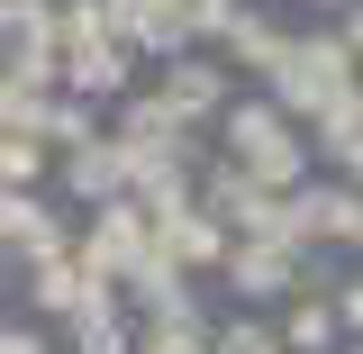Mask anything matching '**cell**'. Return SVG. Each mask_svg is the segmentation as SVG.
I'll return each mask as SVG.
<instances>
[{
  "mask_svg": "<svg viewBox=\"0 0 363 354\" xmlns=\"http://www.w3.org/2000/svg\"><path fill=\"white\" fill-rule=\"evenodd\" d=\"M345 318H354V327H363V291H354V300H345Z\"/></svg>",
  "mask_w": 363,
  "mask_h": 354,
  "instance_id": "cell-9",
  "label": "cell"
},
{
  "mask_svg": "<svg viewBox=\"0 0 363 354\" xmlns=\"http://www.w3.org/2000/svg\"><path fill=\"white\" fill-rule=\"evenodd\" d=\"M281 272H291V255H281V245H245V255H236V282H245V291H272Z\"/></svg>",
  "mask_w": 363,
  "mask_h": 354,
  "instance_id": "cell-2",
  "label": "cell"
},
{
  "mask_svg": "<svg viewBox=\"0 0 363 354\" xmlns=\"http://www.w3.org/2000/svg\"><path fill=\"white\" fill-rule=\"evenodd\" d=\"M109 173H118L109 155H82V164H73V182H82V191H109Z\"/></svg>",
  "mask_w": 363,
  "mask_h": 354,
  "instance_id": "cell-7",
  "label": "cell"
},
{
  "mask_svg": "<svg viewBox=\"0 0 363 354\" xmlns=\"http://www.w3.org/2000/svg\"><path fill=\"white\" fill-rule=\"evenodd\" d=\"M118 64H128V55H109V45H82V55H73L82 82H118Z\"/></svg>",
  "mask_w": 363,
  "mask_h": 354,
  "instance_id": "cell-6",
  "label": "cell"
},
{
  "mask_svg": "<svg viewBox=\"0 0 363 354\" xmlns=\"http://www.w3.org/2000/svg\"><path fill=\"white\" fill-rule=\"evenodd\" d=\"M218 354H272V345H264V336H255V327H236V336H227Z\"/></svg>",
  "mask_w": 363,
  "mask_h": 354,
  "instance_id": "cell-8",
  "label": "cell"
},
{
  "mask_svg": "<svg viewBox=\"0 0 363 354\" xmlns=\"http://www.w3.org/2000/svg\"><path fill=\"white\" fill-rule=\"evenodd\" d=\"M281 73H291V91L309 100V91H327V82H345V55H336V45H309V55H291Z\"/></svg>",
  "mask_w": 363,
  "mask_h": 354,
  "instance_id": "cell-1",
  "label": "cell"
},
{
  "mask_svg": "<svg viewBox=\"0 0 363 354\" xmlns=\"http://www.w3.org/2000/svg\"><path fill=\"white\" fill-rule=\"evenodd\" d=\"M73 291H82V282H73V272L55 264V255H37V300H55V309H64V300H73Z\"/></svg>",
  "mask_w": 363,
  "mask_h": 354,
  "instance_id": "cell-5",
  "label": "cell"
},
{
  "mask_svg": "<svg viewBox=\"0 0 363 354\" xmlns=\"http://www.w3.org/2000/svg\"><path fill=\"white\" fill-rule=\"evenodd\" d=\"M354 236H363V209H354Z\"/></svg>",
  "mask_w": 363,
  "mask_h": 354,
  "instance_id": "cell-10",
  "label": "cell"
},
{
  "mask_svg": "<svg viewBox=\"0 0 363 354\" xmlns=\"http://www.w3.org/2000/svg\"><path fill=\"white\" fill-rule=\"evenodd\" d=\"M118 345H128V336H118V318L91 300V309H82V354H118Z\"/></svg>",
  "mask_w": 363,
  "mask_h": 354,
  "instance_id": "cell-4",
  "label": "cell"
},
{
  "mask_svg": "<svg viewBox=\"0 0 363 354\" xmlns=\"http://www.w3.org/2000/svg\"><path fill=\"white\" fill-rule=\"evenodd\" d=\"M209 100H218V73L182 64V73H173V109H209Z\"/></svg>",
  "mask_w": 363,
  "mask_h": 354,
  "instance_id": "cell-3",
  "label": "cell"
}]
</instances>
